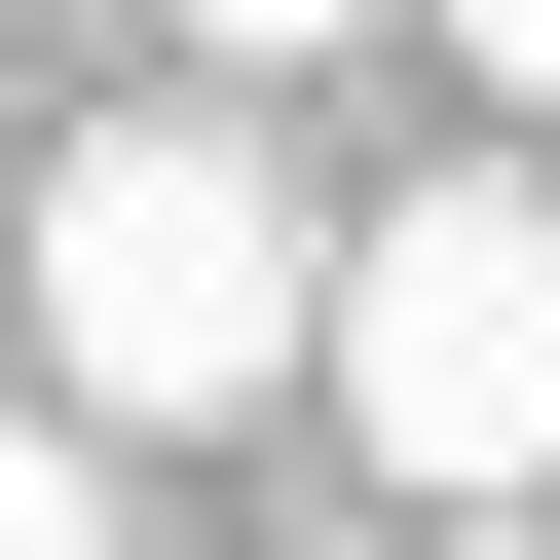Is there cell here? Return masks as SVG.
Listing matches in <instances>:
<instances>
[{
    "mask_svg": "<svg viewBox=\"0 0 560 560\" xmlns=\"http://www.w3.org/2000/svg\"><path fill=\"white\" fill-rule=\"evenodd\" d=\"M300 187H261L224 113H113V150H38L0 187V300H38V411L75 448H224V411H300Z\"/></svg>",
    "mask_w": 560,
    "mask_h": 560,
    "instance_id": "6da1fadb",
    "label": "cell"
},
{
    "mask_svg": "<svg viewBox=\"0 0 560 560\" xmlns=\"http://www.w3.org/2000/svg\"><path fill=\"white\" fill-rule=\"evenodd\" d=\"M300 374H337V448H374L411 523H560V187L448 150L411 224H337V261H300Z\"/></svg>",
    "mask_w": 560,
    "mask_h": 560,
    "instance_id": "7a4b0ae2",
    "label": "cell"
},
{
    "mask_svg": "<svg viewBox=\"0 0 560 560\" xmlns=\"http://www.w3.org/2000/svg\"><path fill=\"white\" fill-rule=\"evenodd\" d=\"M0 560H113V448L75 411H0Z\"/></svg>",
    "mask_w": 560,
    "mask_h": 560,
    "instance_id": "3957f363",
    "label": "cell"
},
{
    "mask_svg": "<svg viewBox=\"0 0 560 560\" xmlns=\"http://www.w3.org/2000/svg\"><path fill=\"white\" fill-rule=\"evenodd\" d=\"M150 38H187V75H300V38H374V0H150Z\"/></svg>",
    "mask_w": 560,
    "mask_h": 560,
    "instance_id": "277c9868",
    "label": "cell"
},
{
    "mask_svg": "<svg viewBox=\"0 0 560 560\" xmlns=\"http://www.w3.org/2000/svg\"><path fill=\"white\" fill-rule=\"evenodd\" d=\"M411 38H448V75H486V113H560V0H411Z\"/></svg>",
    "mask_w": 560,
    "mask_h": 560,
    "instance_id": "5b68a950",
    "label": "cell"
},
{
    "mask_svg": "<svg viewBox=\"0 0 560 560\" xmlns=\"http://www.w3.org/2000/svg\"><path fill=\"white\" fill-rule=\"evenodd\" d=\"M300 560H411V523H300Z\"/></svg>",
    "mask_w": 560,
    "mask_h": 560,
    "instance_id": "8992f818",
    "label": "cell"
}]
</instances>
